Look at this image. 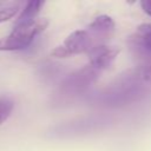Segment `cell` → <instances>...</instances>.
Here are the masks:
<instances>
[{"label":"cell","mask_w":151,"mask_h":151,"mask_svg":"<svg viewBox=\"0 0 151 151\" xmlns=\"http://www.w3.org/2000/svg\"><path fill=\"white\" fill-rule=\"evenodd\" d=\"M1 5H2V2H0V6H1Z\"/></svg>","instance_id":"cell-12"},{"label":"cell","mask_w":151,"mask_h":151,"mask_svg":"<svg viewBox=\"0 0 151 151\" xmlns=\"http://www.w3.org/2000/svg\"><path fill=\"white\" fill-rule=\"evenodd\" d=\"M87 31L92 38L94 47L105 45L106 40H109L114 32V21L109 15H99L88 25Z\"/></svg>","instance_id":"cell-5"},{"label":"cell","mask_w":151,"mask_h":151,"mask_svg":"<svg viewBox=\"0 0 151 151\" xmlns=\"http://www.w3.org/2000/svg\"><path fill=\"white\" fill-rule=\"evenodd\" d=\"M127 44L139 63L151 61V22L139 25L136 33L129 38Z\"/></svg>","instance_id":"cell-4"},{"label":"cell","mask_w":151,"mask_h":151,"mask_svg":"<svg viewBox=\"0 0 151 151\" xmlns=\"http://www.w3.org/2000/svg\"><path fill=\"white\" fill-rule=\"evenodd\" d=\"M94 47L92 38L87 29H78L72 32L64 41L63 45L57 46L51 54L55 58H70L79 53H88Z\"/></svg>","instance_id":"cell-2"},{"label":"cell","mask_w":151,"mask_h":151,"mask_svg":"<svg viewBox=\"0 0 151 151\" xmlns=\"http://www.w3.org/2000/svg\"><path fill=\"white\" fill-rule=\"evenodd\" d=\"M19 7H20V5L17 2V4H12L9 6H6V7L1 8L0 9V22L7 21L11 18H13L17 14V12L19 11Z\"/></svg>","instance_id":"cell-10"},{"label":"cell","mask_w":151,"mask_h":151,"mask_svg":"<svg viewBox=\"0 0 151 151\" xmlns=\"http://www.w3.org/2000/svg\"><path fill=\"white\" fill-rule=\"evenodd\" d=\"M47 25V19L42 18L14 27L7 37L0 39V51H18L27 47L38 34L45 31Z\"/></svg>","instance_id":"cell-1"},{"label":"cell","mask_w":151,"mask_h":151,"mask_svg":"<svg viewBox=\"0 0 151 151\" xmlns=\"http://www.w3.org/2000/svg\"><path fill=\"white\" fill-rule=\"evenodd\" d=\"M140 6H142V9L151 17V0H142Z\"/></svg>","instance_id":"cell-11"},{"label":"cell","mask_w":151,"mask_h":151,"mask_svg":"<svg viewBox=\"0 0 151 151\" xmlns=\"http://www.w3.org/2000/svg\"><path fill=\"white\" fill-rule=\"evenodd\" d=\"M118 53H119V50L117 47L109 46L106 44L96 46L87 53L88 65H91L96 70L103 72L104 70L109 68L113 64Z\"/></svg>","instance_id":"cell-6"},{"label":"cell","mask_w":151,"mask_h":151,"mask_svg":"<svg viewBox=\"0 0 151 151\" xmlns=\"http://www.w3.org/2000/svg\"><path fill=\"white\" fill-rule=\"evenodd\" d=\"M100 71L96 70L91 65H86L78 72L71 74L60 86L59 97H73L86 90L92 83H94L100 76Z\"/></svg>","instance_id":"cell-3"},{"label":"cell","mask_w":151,"mask_h":151,"mask_svg":"<svg viewBox=\"0 0 151 151\" xmlns=\"http://www.w3.org/2000/svg\"><path fill=\"white\" fill-rule=\"evenodd\" d=\"M13 107H14V104L9 98H6V97L0 98V124L7 120V118L11 116L13 111Z\"/></svg>","instance_id":"cell-9"},{"label":"cell","mask_w":151,"mask_h":151,"mask_svg":"<svg viewBox=\"0 0 151 151\" xmlns=\"http://www.w3.org/2000/svg\"><path fill=\"white\" fill-rule=\"evenodd\" d=\"M44 1L41 0H31L26 4L22 13L19 15V18L15 20L14 22V27L17 26H21V25H25V24H28L33 20H35L38 13L40 12L41 7L44 6Z\"/></svg>","instance_id":"cell-7"},{"label":"cell","mask_w":151,"mask_h":151,"mask_svg":"<svg viewBox=\"0 0 151 151\" xmlns=\"http://www.w3.org/2000/svg\"><path fill=\"white\" fill-rule=\"evenodd\" d=\"M131 71L140 84H143L146 88L151 87V61L140 63Z\"/></svg>","instance_id":"cell-8"}]
</instances>
